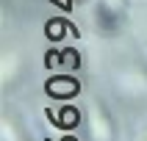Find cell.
<instances>
[{
	"label": "cell",
	"mask_w": 147,
	"mask_h": 141,
	"mask_svg": "<svg viewBox=\"0 0 147 141\" xmlns=\"http://www.w3.org/2000/svg\"><path fill=\"white\" fill-rule=\"evenodd\" d=\"M97 25L100 31L106 33V36H114L119 31V25H122V17H119V8H111V6H103L97 8Z\"/></svg>",
	"instance_id": "cell-1"
},
{
	"label": "cell",
	"mask_w": 147,
	"mask_h": 141,
	"mask_svg": "<svg viewBox=\"0 0 147 141\" xmlns=\"http://www.w3.org/2000/svg\"><path fill=\"white\" fill-rule=\"evenodd\" d=\"M47 94H56V97H72V94H78V80H72V78H56V80L47 83Z\"/></svg>",
	"instance_id": "cell-2"
},
{
	"label": "cell",
	"mask_w": 147,
	"mask_h": 141,
	"mask_svg": "<svg viewBox=\"0 0 147 141\" xmlns=\"http://www.w3.org/2000/svg\"><path fill=\"white\" fill-rule=\"evenodd\" d=\"M78 119H81V116H78V111H75V108H64V111L58 114V124H61V127H75V124H78Z\"/></svg>",
	"instance_id": "cell-3"
},
{
	"label": "cell",
	"mask_w": 147,
	"mask_h": 141,
	"mask_svg": "<svg viewBox=\"0 0 147 141\" xmlns=\"http://www.w3.org/2000/svg\"><path fill=\"white\" fill-rule=\"evenodd\" d=\"M58 61H61L64 66H78V64H81V58H78V53H72V50H64Z\"/></svg>",
	"instance_id": "cell-4"
},
{
	"label": "cell",
	"mask_w": 147,
	"mask_h": 141,
	"mask_svg": "<svg viewBox=\"0 0 147 141\" xmlns=\"http://www.w3.org/2000/svg\"><path fill=\"white\" fill-rule=\"evenodd\" d=\"M64 141H75V138H64Z\"/></svg>",
	"instance_id": "cell-5"
},
{
	"label": "cell",
	"mask_w": 147,
	"mask_h": 141,
	"mask_svg": "<svg viewBox=\"0 0 147 141\" xmlns=\"http://www.w3.org/2000/svg\"><path fill=\"white\" fill-rule=\"evenodd\" d=\"M144 141H147V130H144Z\"/></svg>",
	"instance_id": "cell-6"
}]
</instances>
